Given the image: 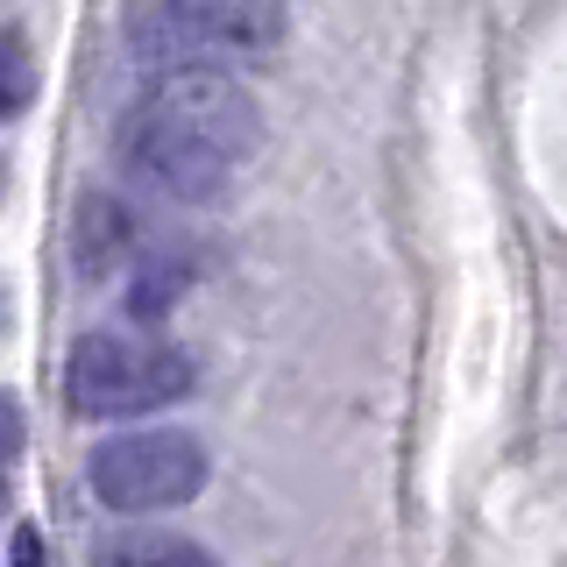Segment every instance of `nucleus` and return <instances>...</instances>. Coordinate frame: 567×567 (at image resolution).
Listing matches in <instances>:
<instances>
[{
    "label": "nucleus",
    "instance_id": "obj_2",
    "mask_svg": "<svg viewBox=\"0 0 567 567\" xmlns=\"http://www.w3.org/2000/svg\"><path fill=\"white\" fill-rule=\"evenodd\" d=\"M284 0H142L128 14V50L156 71L192 64H262L284 50Z\"/></svg>",
    "mask_w": 567,
    "mask_h": 567
},
{
    "label": "nucleus",
    "instance_id": "obj_8",
    "mask_svg": "<svg viewBox=\"0 0 567 567\" xmlns=\"http://www.w3.org/2000/svg\"><path fill=\"white\" fill-rule=\"evenodd\" d=\"M177 291H185V262L156 256V262H142V270H135L128 312H135V319H156V312H171V306H177Z\"/></svg>",
    "mask_w": 567,
    "mask_h": 567
},
{
    "label": "nucleus",
    "instance_id": "obj_10",
    "mask_svg": "<svg viewBox=\"0 0 567 567\" xmlns=\"http://www.w3.org/2000/svg\"><path fill=\"white\" fill-rule=\"evenodd\" d=\"M14 567H43V532L14 525Z\"/></svg>",
    "mask_w": 567,
    "mask_h": 567
},
{
    "label": "nucleus",
    "instance_id": "obj_5",
    "mask_svg": "<svg viewBox=\"0 0 567 567\" xmlns=\"http://www.w3.org/2000/svg\"><path fill=\"white\" fill-rule=\"evenodd\" d=\"M121 248H128V213H121L114 199H85V213H79V262L100 277Z\"/></svg>",
    "mask_w": 567,
    "mask_h": 567
},
{
    "label": "nucleus",
    "instance_id": "obj_11",
    "mask_svg": "<svg viewBox=\"0 0 567 567\" xmlns=\"http://www.w3.org/2000/svg\"><path fill=\"white\" fill-rule=\"evenodd\" d=\"M0 319H8V298H0Z\"/></svg>",
    "mask_w": 567,
    "mask_h": 567
},
{
    "label": "nucleus",
    "instance_id": "obj_1",
    "mask_svg": "<svg viewBox=\"0 0 567 567\" xmlns=\"http://www.w3.org/2000/svg\"><path fill=\"white\" fill-rule=\"evenodd\" d=\"M262 114L241 79L213 64L156 71L114 128V156L135 185L164 192L177 206H206L235 185V171L256 156Z\"/></svg>",
    "mask_w": 567,
    "mask_h": 567
},
{
    "label": "nucleus",
    "instance_id": "obj_6",
    "mask_svg": "<svg viewBox=\"0 0 567 567\" xmlns=\"http://www.w3.org/2000/svg\"><path fill=\"white\" fill-rule=\"evenodd\" d=\"M100 567H213V554H206V546H192V539H177V532H150V539L106 546Z\"/></svg>",
    "mask_w": 567,
    "mask_h": 567
},
{
    "label": "nucleus",
    "instance_id": "obj_3",
    "mask_svg": "<svg viewBox=\"0 0 567 567\" xmlns=\"http://www.w3.org/2000/svg\"><path fill=\"white\" fill-rule=\"evenodd\" d=\"M192 390V354L142 333H85L64 362V398L79 419H142Z\"/></svg>",
    "mask_w": 567,
    "mask_h": 567
},
{
    "label": "nucleus",
    "instance_id": "obj_7",
    "mask_svg": "<svg viewBox=\"0 0 567 567\" xmlns=\"http://www.w3.org/2000/svg\"><path fill=\"white\" fill-rule=\"evenodd\" d=\"M35 100V50L22 29H0V121H14Z\"/></svg>",
    "mask_w": 567,
    "mask_h": 567
},
{
    "label": "nucleus",
    "instance_id": "obj_9",
    "mask_svg": "<svg viewBox=\"0 0 567 567\" xmlns=\"http://www.w3.org/2000/svg\"><path fill=\"white\" fill-rule=\"evenodd\" d=\"M22 440H29V419H22V404H14V390H0V468L22 454Z\"/></svg>",
    "mask_w": 567,
    "mask_h": 567
},
{
    "label": "nucleus",
    "instance_id": "obj_4",
    "mask_svg": "<svg viewBox=\"0 0 567 567\" xmlns=\"http://www.w3.org/2000/svg\"><path fill=\"white\" fill-rule=\"evenodd\" d=\"M85 483L106 511H177L206 489V447L177 425H156V433H114L100 440L93 461H85Z\"/></svg>",
    "mask_w": 567,
    "mask_h": 567
}]
</instances>
